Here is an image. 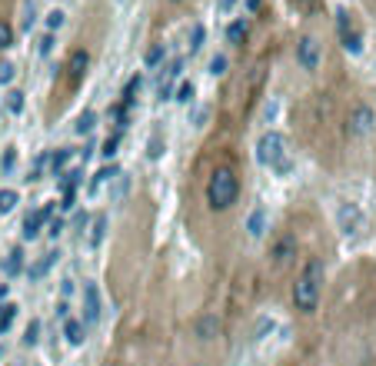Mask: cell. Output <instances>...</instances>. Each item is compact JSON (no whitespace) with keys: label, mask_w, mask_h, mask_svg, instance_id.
I'll return each instance as SVG.
<instances>
[{"label":"cell","mask_w":376,"mask_h":366,"mask_svg":"<svg viewBox=\"0 0 376 366\" xmlns=\"http://www.w3.org/2000/svg\"><path fill=\"white\" fill-rule=\"evenodd\" d=\"M323 277H326L323 260H320V256H306V263L300 266L297 283H293V306H297V313H303V316L316 313L320 293H323Z\"/></svg>","instance_id":"obj_1"},{"label":"cell","mask_w":376,"mask_h":366,"mask_svg":"<svg viewBox=\"0 0 376 366\" xmlns=\"http://www.w3.org/2000/svg\"><path fill=\"white\" fill-rule=\"evenodd\" d=\"M240 197V177L233 166H216L210 180H207V203H210V210H230Z\"/></svg>","instance_id":"obj_2"},{"label":"cell","mask_w":376,"mask_h":366,"mask_svg":"<svg viewBox=\"0 0 376 366\" xmlns=\"http://www.w3.org/2000/svg\"><path fill=\"white\" fill-rule=\"evenodd\" d=\"M257 160L276 174H290V157H287V137L280 130H266L257 140Z\"/></svg>","instance_id":"obj_3"},{"label":"cell","mask_w":376,"mask_h":366,"mask_svg":"<svg viewBox=\"0 0 376 366\" xmlns=\"http://www.w3.org/2000/svg\"><path fill=\"white\" fill-rule=\"evenodd\" d=\"M373 124H376L373 107H370V103H356V107L350 110V117H346V133H350L353 140H360L373 130Z\"/></svg>","instance_id":"obj_4"},{"label":"cell","mask_w":376,"mask_h":366,"mask_svg":"<svg viewBox=\"0 0 376 366\" xmlns=\"http://www.w3.org/2000/svg\"><path fill=\"white\" fill-rule=\"evenodd\" d=\"M363 210H360V207H356V203H339L337 207V227H339V233H343V237H356V233H360V230H363Z\"/></svg>","instance_id":"obj_5"},{"label":"cell","mask_w":376,"mask_h":366,"mask_svg":"<svg viewBox=\"0 0 376 366\" xmlns=\"http://www.w3.org/2000/svg\"><path fill=\"white\" fill-rule=\"evenodd\" d=\"M297 63H300L303 70H310V74H313L316 67L323 63V47H320V40L310 37V34L297 40Z\"/></svg>","instance_id":"obj_6"},{"label":"cell","mask_w":376,"mask_h":366,"mask_svg":"<svg viewBox=\"0 0 376 366\" xmlns=\"http://www.w3.org/2000/svg\"><path fill=\"white\" fill-rule=\"evenodd\" d=\"M293 256H297V237H293V233L276 237L273 247H270V263H273V270L290 266V263H293Z\"/></svg>","instance_id":"obj_7"},{"label":"cell","mask_w":376,"mask_h":366,"mask_svg":"<svg viewBox=\"0 0 376 366\" xmlns=\"http://www.w3.org/2000/svg\"><path fill=\"white\" fill-rule=\"evenodd\" d=\"M87 67H90V53L87 51H74L70 57H67V84L70 87H80V80L87 77Z\"/></svg>","instance_id":"obj_8"},{"label":"cell","mask_w":376,"mask_h":366,"mask_svg":"<svg viewBox=\"0 0 376 366\" xmlns=\"http://www.w3.org/2000/svg\"><path fill=\"white\" fill-rule=\"evenodd\" d=\"M51 214H53V203H44L40 210L27 214V220H24V240H37L40 230H44V223L51 220Z\"/></svg>","instance_id":"obj_9"},{"label":"cell","mask_w":376,"mask_h":366,"mask_svg":"<svg viewBox=\"0 0 376 366\" xmlns=\"http://www.w3.org/2000/svg\"><path fill=\"white\" fill-rule=\"evenodd\" d=\"M101 320V290L97 283H84V323Z\"/></svg>","instance_id":"obj_10"},{"label":"cell","mask_w":376,"mask_h":366,"mask_svg":"<svg viewBox=\"0 0 376 366\" xmlns=\"http://www.w3.org/2000/svg\"><path fill=\"white\" fill-rule=\"evenodd\" d=\"M0 270H4V277L7 280L20 277V273H24V250H20V247H13V250L7 253V260L0 263Z\"/></svg>","instance_id":"obj_11"},{"label":"cell","mask_w":376,"mask_h":366,"mask_svg":"<svg viewBox=\"0 0 376 366\" xmlns=\"http://www.w3.org/2000/svg\"><path fill=\"white\" fill-rule=\"evenodd\" d=\"M63 336L70 346H80V343L87 340V327H84V320H63Z\"/></svg>","instance_id":"obj_12"},{"label":"cell","mask_w":376,"mask_h":366,"mask_svg":"<svg viewBox=\"0 0 376 366\" xmlns=\"http://www.w3.org/2000/svg\"><path fill=\"white\" fill-rule=\"evenodd\" d=\"M70 160H74V147H60V150L51 157V177H60V174H67Z\"/></svg>","instance_id":"obj_13"},{"label":"cell","mask_w":376,"mask_h":366,"mask_svg":"<svg viewBox=\"0 0 376 366\" xmlns=\"http://www.w3.org/2000/svg\"><path fill=\"white\" fill-rule=\"evenodd\" d=\"M264 230H266V210L264 207H257V210L250 214V220H247V233H250L253 240H260Z\"/></svg>","instance_id":"obj_14"},{"label":"cell","mask_w":376,"mask_h":366,"mask_svg":"<svg viewBox=\"0 0 376 366\" xmlns=\"http://www.w3.org/2000/svg\"><path fill=\"white\" fill-rule=\"evenodd\" d=\"M103 237H107V214H97L93 220H90V237H87V243H90V247H101Z\"/></svg>","instance_id":"obj_15"},{"label":"cell","mask_w":376,"mask_h":366,"mask_svg":"<svg viewBox=\"0 0 376 366\" xmlns=\"http://www.w3.org/2000/svg\"><path fill=\"white\" fill-rule=\"evenodd\" d=\"M57 256H60V253L57 250H51V253H44V256H40L37 263L30 266V270H27V273H30V280H40L44 277V273H47V270H51L53 263H57Z\"/></svg>","instance_id":"obj_16"},{"label":"cell","mask_w":376,"mask_h":366,"mask_svg":"<svg viewBox=\"0 0 376 366\" xmlns=\"http://www.w3.org/2000/svg\"><path fill=\"white\" fill-rule=\"evenodd\" d=\"M17 303H0V336H7L13 329V320H17Z\"/></svg>","instance_id":"obj_17"},{"label":"cell","mask_w":376,"mask_h":366,"mask_svg":"<svg viewBox=\"0 0 376 366\" xmlns=\"http://www.w3.org/2000/svg\"><path fill=\"white\" fill-rule=\"evenodd\" d=\"M93 126H97V114H93V110H84V114L77 117L74 133L77 137H87V133H93Z\"/></svg>","instance_id":"obj_18"},{"label":"cell","mask_w":376,"mask_h":366,"mask_svg":"<svg viewBox=\"0 0 376 366\" xmlns=\"http://www.w3.org/2000/svg\"><path fill=\"white\" fill-rule=\"evenodd\" d=\"M216 333H220V320L216 316H203L200 323H197V336L200 340H214Z\"/></svg>","instance_id":"obj_19"},{"label":"cell","mask_w":376,"mask_h":366,"mask_svg":"<svg viewBox=\"0 0 376 366\" xmlns=\"http://www.w3.org/2000/svg\"><path fill=\"white\" fill-rule=\"evenodd\" d=\"M117 174H120V170H117L113 164H110V166H103V170H97V174H93V180H90V193H97V190H101L103 183H110Z\"/></svg>","instance_id":"obj_20"},{"label":"cell","mask_w":376,"mask_h":366,"mask_svg":"<svg viewBox=\"0 0 376 366\" xmlns=\"http://www.w3.org/2000/svg\"><path fill=\"white\" fill-rule=\"evenodd\" d=\"M193 93H197L193 80H180V84H176V90H174V100L187 107V103H193Z\"/></svg>","instance_id":"obj_21"},{"label":"cell","mask_w":376,"mask_h":366,"mask_svg":"<svg viewBox=\"0 0 376 366\" xmlns=\"http://www.w3.org/2000/svg\"><path fill=\"white\" fill-rule=\"evenodd\" d=\"M140 87H143V77H140V74H134V77H130V80H127V87H124V100H120V103H127V107H130V103L137 100Z\"/></svg>","instance_id":"obj_22"},{"label":"cell","mask_w":376,"mask_h":366,"mask_svg":"<svg viewBox=\"0 0 376 366\" xmlns=\"http://www.w3.org/2000/svg\"><path fill=\"white\" fill-rule=\"evenodd\" d=\"M17 203H20V193H17V190H0V216L4 214H11L13 207H17Z\"/></svg>","instance_id":"obj_23"},{"label":"cell","mask_w":376,"mask_h":366,"mask_svg":"<svg viewBox=\"0 0 376 366\" xmlns=\"http://www.w3.org/2000/svg\"><path fill=\"white\" fill-rule=\"evenodd\" d=\"M163 57H167V47H163V44H153L150 51L143 53V63L153 70V67H160V63H163Z\"/></svg>","instance_id":"obj_24"},{"label":"cell","mask_w":376,"mask_h":366,"mask_svg":"<svg viewBox=\"0 0 376 366\" xmlns=\"http://www.w3.org/2000/svg\"><path fill=\"white\" fill-rule=\"evenodd\" d=\"M110 183H113V187H110V200H124L127 187H130V180H127V174H117V177H113Z\"/></svg>","instance_id":"obj_25"},{"label":"cell","mask_w":376,"mask_h":366,"mask_svg":"<svg viewBox=\"0 0 376 366\" xmlns=\"http://www.w3.org/2000/svg\"><path fill=\"white\" fill-rule=\"evenodd\" d=\"M243 37H247V20H233V24L226 27V40L230 44H240Z\"/></svg>","instance_id":"obj_26"},{"label":"cell","mask_w":376,"mask_h":366,"mask_svg":"<svg viewBox=\"0 0 376 366\" xmlns=\"http://www.w3.org/2000/svg\"><path fill=\"white\" fill-rule=\"evenodd\" d=\"M13 166H17V147H7L0 157V174L7 177V174H13Z\"/></svg>","instance_id":"obj_27"},{"label":"cell","mask_w":376,"mask_h":366,"mask_svg":"<svg viewBox=\"0 0 376 366\" xmlns=\"http://www.w3.org/2000/svg\"><path fill=\"white\" fill-rule=\"evenodd\" d=\"M44 24H47V30H51V34H57V30L67 24V13H63V11H51L47 17H44Z\"/></svg>","instance_id":"obj_28"},{"label":"cell","mask_w":376,"mask_h":366,"mask_svg":"<svg viewBox=\"0 0 376 366\" xmlns=\"http://www.w3.org/2000/svg\"><path fill=\"white\" fill-rule=\"evenodd\" d=\"M37 343H40V320H30V327L24 329V346H30V350H34Z\"/></svg>","instance_id":"obj_29"},{"label":"cell","mask_w":376,"mask_h":366,"mask_svg":"<svg viewBox=\"0 0 376 366\" xmlns=\"http://www.w3.org/2000/svg\"><path fill=\"white\" fill-rule=\"evenodd\" d=\"M13 47V27L7 20H0V53Z\"/></svg>","instance_id":"obj_30"},{"label":"cell","mask_w":376,"mask_h":366,"mask_svg":"<svg viewBox=\"0 0 376 366\" xmlns=\"http://www.w3.org/2000/svg\"><path fill=\"white\" fill-rule=\"evenodd\" d=\"M53 47H57V37H53L51 30H47V34H44V37L37 40V53H40V57H51Z\"/></svg>","instance_id":"obj_31"},{"label":"cell","mask_w":376,"mask_h":366,"mask_svg":"<svg viewBox=\"0 0 376 366\" xmlns=\"http://www.w3.org/2000/svg\"><path fill=\"white\" fill-rule=\"evenodd\" d=\"M226 67H230L226 53H214V57H210V74H214V77H223V74H226Z\"/></svg>","instance_id":"obj_32"},{"label":"cell","mask_w":376,"mask_h":366,"mask_svg":"<svg viewBox=\"0 0 376 366\" xmlns=\"http://www.w3.org/2000/svg\"><path fill=\"white\" fill-rule=\"evenodd\" d=\"M24 110V93L20 90H11L7 93V114H20Z\"/></svg>","instance_id":"obj_33"},{"label":"cell","mask_w":376,"mask_h":366,"mask_svg":"<svg viewBox=\"0 0 376 366\" xmlns=\"http://www.w3.org/2000/svg\"><path fill=\"white\" fill-rule=\"evenodd\" d=\"M147 157H150V160H160L163 157V137L160 133H153L150 137V143H147Z\"/></svg>","instance_id":"obj_34"},{"label":"cell","mask_w":376,"mask_h":366,"mask_svg":"<svg viewBox=\"0 0 376 366\" xmlns=\"http://www.w3.org/2000/svg\"><path fill=\"white\" fill-rule=\"evenodd\" d=\"M13 77H17V67H13L11 60H4V63H0V87L13 84Z\"/></svg>","instance_id":"obj_35"},{"label":"cell","mask_w":376,"mask_h":366,"mask_svg":"<svg viewBox=\"0 0 376 366\" xmlns=\"http://www.w3.org/2000/svg\"><path fill=\"white\" fill-rule=\"evenodd\" d=\"M203 37H207L203 24H193V30H190V51H200V47H203Z\"/></svg>","instance_id":"obj_36"},{"label":"cell","mask_w":376,"mask_h":366,"mask_svg":"<svg viewBox=\"0 0 376 366\" xmlns=\"http://www.w3.org/2000/svg\"><path fill=\"white\" fill-rule=\"evenodd\" d=\"M117 147H120V133H113V137H107L103 140V157H107V160H113V157H117Z\"/></svg>","instance_id":"obj_37"},{"label":"cell","mask_w":376,"mask_h":366,"mask_svg":"<svg viewBox=\"0 0 376 366\" xmlns=\"http://www.w3.org/2000/svg\"><path fill=\"white\" fill-rule=\"evenodd\" d=\"M63 230H67V223H63L60 216H51V220H47V237H51V240H57Z\"/></svg>","instance_id":"obj_38"},{"label":"cell","mask_w":376,"mask_h":366,"mask_svg":"<svg viewBox=\"0 0 376 366\" xmlns=\"http://www.w3.org/2000/svg\"><path fill=\"white\" fill-rule=\"evenodd\" d=\"M44 164H47V157L40 153V157H37V164H34V170H30V177H27V180H40V174H44Z\"/></svg>","instance_id":"obj_39"},{"label":"cell","mask_w":376,"mask_h":366,"mask_svg":"<svg viewBox=\"0 0 376 366\" xmlns=\"http://www.w3.org/2000/svg\"><path fill=\"white\" fill-rule=\"evenodd\" d=\"M74 227H77V230H80V233H84V230H87V227H90V216H87V214H77V220H74Z\"/></svg>","instance_id":"obj_40"},{"label":"cell","mask_w":376,"mask_h":366,"mask_svg":"<svg viewBox=\"0 0 376 366\" xmlns=\"http://www.w3.org/2000/svg\"><path fill=\"white\" fill-rule=\"evenodd\" d=\"M70 293H74V280H63V283H60V296H63V300H70Z\"/></svg>","instance_id":"obj_41"},{"label":"cell","mask_w":376,"mask_h":366,"mask_svg":"<svg viewBox=\"0 0 376 366\" xmlns=\"http://www.w3.org/2000/svg\"><path fill=\"white\" fill-rule=\"evenodd\" d=\"M57 316H60V320H70V303H67V300L57 303Z\"/></svg>","instance_id":"obj_42"},{"label":"cell","mask_w":376,"mask_h":366,"mask_svg":"<svg viewBox=\"0 0 376 366\" xmlns=\"http://www.w3.org/2000/svg\"><path fill=\"white\" fill-rule=\"evenodd\" d=\"M233 4H237V0H216V11H220V13L233 11Z\"/></svg>","instance_id":"obj_43"},{"label":"cell","mask_w":376,"mask_h":366,"mask_svg":"<svg viewBox=\"0 0 376 366\" xmlns=\"http://www.w3.org/2000/svg\"><path fill=\"white\" fill-rule=\"evenodd\" d=\"M7 293H11V287H7V283H0V300H7Z\"/></svg>","instance_id":"obj_44"},{"label":"cell","mask_w":376,"mask_h":366,"mask_svg":"<svg viewBox=\"0 0 376 366\" xmlns=\"http://www.w3.org/2000/svg\"><path fill=\"white\" fill-rule=\"evenodd\" d=\"M247 7H250V11H257V7H260V0H247Z\"/></svg>","instance_id":"obj_45"},{"label":"cell","mask_w":376,"mask_h":366,"mask_svg":"<svg viewBox=\"0 0 376 366\" xmlns=\"http://www.w3.org/2000/svg\"><path fill=\"white\" fill-rule=\"evenodd\" d=\"M287 366H297V363H287Z\"/></svg>","instance_id":"obj_46"},{"label":"cell","mask_w":376,"mask_h":366,"mask_svg":"<svg viewBox=\"0 0 376 366\" xmlns=\"http://www.w3.org/2000/svg\"><path fill=\"white\" fill-rule=\"evenodd\" d=\"M174 4H180V0H174Z\"/></svg>","instance_id":"obj_47"}]
</instances>
